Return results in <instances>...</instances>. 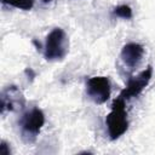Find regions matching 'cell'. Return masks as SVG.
<instances>
[{
    "mask_svg": "<svg viewBox=\"0 0 155 155\" xmlns=\"http://www.w3.org/2000/svg\"><path fill=\"white\" fill-rule=\"evenodd\" d=\"M105 125L111 140L119 139L128 130V115L125 107V99L120 96L113 102L111 110L105 117Z\"/></svg>",
    "mask_w": 155,
    "mask_h": 155,
    "instance_id": "cell-1",
    "label": "cell"
},
{
    "mask_svg": "<svg viewBox=\"0 0 155 155\" xmlns=\"http://www.w3.org/2000/svg\"><path fill=\"white\" fill-rule=\"evenodd\" d=\"M69 51V40L62 28L52 29L46 36L44 56L50 62L62 61Z\"/></svg>",
    "mask_w": 155,
    "mask_h": 155,
    "instance_id": "cell-2",
    "label": "cell"
},
{
    "mask_svg": "<svg viewBox=\"0 0 155 155\" xmlns=\"http://www.w3.org/2000/svg\"><path fill=\"white\" fill-rule=\"evenodd\" d=\"M45 125V114L39 108H33L23 114L19 120L21 137L25 143H33Z\"/></svg>",
    "mask_w": 155,
    "mask_h": 155,
    "instance_id": "cell-3",
    "label": "cell"
},
{
    "mask_svg": "<svg viewBox=\"0 0 155 155\" xmlns=\"http://www.w3.org/2000/svg\"><path fill=\"white\" fill-rule=\"evenodd\" d=\"M110 81L107 76H93L86 82V94L96 104L105 103L110 97Z\"/></svg>",
    "mask_w": 155,
    "mask_h": 155,
    "instance_id": "cell-4",
    "label": "cell"
},
{
    "mask_svg": "<svg viewBox=\"0 0 155 155\" xmlns=\"http://www.w3.org/2000/svg\"><path fill=\"white\" fill-rule=\"evenodd\" d=\"M151 78H153V67L148 65L138 75L132 76V78L128 79L126 87L120 93V97L124 98L125 101H127V99H131L133 97L139 96L143 92V90L148 86V84L150 82Z\"/></svg>",
    "mask_w": 155,
    "mask_h": 155,
    "instance_id": "cell-5",
    "label": "cell"
},
{
    "mask_svg": "<svg viewBox=\"0 0 155 155\" xmlns=\"http://www.w3.org/2000/svg\"><path fill=\"white\" fill-rule=\"evenodd\" d=\"M24 107V97L22 92L13 85L7 86L1 93V114L6 111H15Z\"/></svg>",
    "mask_w": 155,
    "mask_h": 155,
    "instance_id": "cell-6",
    "label": "cell"
},
{
    "mask_svg": "<svg viewBox=\"0 0 155 155\" xmlns=\"http://www.w3.org/2000/svg\"><path fill=\"white\" fill-rule=\"evenodd\" d=\"M144 54V47L138 42H128L121 50V59L128 68H136Z\"/></svg>",
    "mask_w": 155,
    "mask_h": 155,
    "instance_id": "cell-7",
    "label": "cell"
},
{
    "mask_svg": "<svg viewBox=\"0 0 155 155\" xmlns=\"http://www.w3.org/2000/svg\"><path fill=\"white\" fill-rule=\"evenodd\" d=\"M1 1L2 4L10 5L16 8L24 10V11H28L34 6V0H1Z\"/></svg>",
    "mask_w": 155,
    "mask_h": 155,
    "instance_id": "cell-8",
    "label": "cell"
},
{
    "mask_svg": "<svg viewBox=\"0 0 155 155\" xmlns=\"http://www.w3.org/2000/svg\"><path fill=\"white\" fill-rule=\"evenodd\" d=\"M113 13L116 17L124 18V19H131L133 13H132V8L128 5H119L113 10Z\"/></svg>",
    "mask_w": 155,
    "mask_h": 155,
    "instance_id": "cell-9",
    "label": "cell"
},
{
    "mask_svg": "<svg viewBox=\"0 0 155 155\" xmlns=\"http://www.w3.org/2000/svg\"><path fill=\"white\" fill-rule=\"evenodd\" d=\"M0 154L1 155H11V149L6 140H1V143H0Z\"/></svg>",
    "mask_w": 155,
    "mask_h": 155,
    "instance_id": "cell-10",
    "label": "cell"
}]
</instances>
